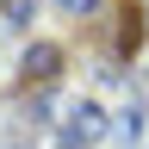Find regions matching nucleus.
<instances>
[{
  "instance_id": "obj_2",
  "label": "nucleus",
  "mask_w": 149,
  "mask_h": 149,
  "mask_svg": "<svg viewBox=\"0 0 149 149\" xmlns=\"http://www.w3.org/2000/svg\"><path fill=\"white\" fill-rule=\"evenodd\" d=\"M0 13H6V19H31V13H37V0H6Z\"/></svg>"
},
{
  "instance_id": "obj_1",
  "label": "nucleus",
  "mask_w": 149,
  "mask_h": 149,
  "mask_svg": "<svg viewBox=\"0 0 149 149\" xmlns=\"http://www.w3.org/2000/svg\"><path fill=\"white\" fill-rule=\"evenodd\" d=\"M56 68H62V50H56V44H31L25 50V81L44 87V81H56Z\"/></svg>"
},
{
  "instance_id": "obj_3",
  "label": "nucleus",
  "mask_w": 149,
  "mask_h": 149,
  "mask_svg": "<svg viewBox=\"0 0 149 149\" xmlns=\"http://www.w3.org/2000/svg\"><path fill=\"white\" fill-rule=\"evenodd\" d=\"M68 6H93V0H68Z\"/></svg>"
}]
</instances>
